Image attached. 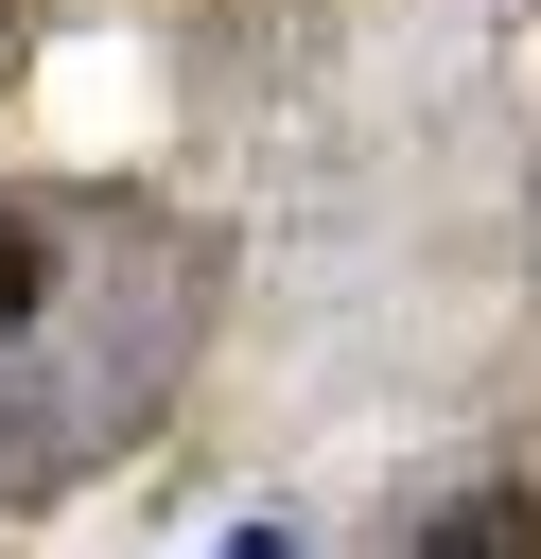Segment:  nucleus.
<instances>
[{
    "label": "nucleus",
    "mask_w": 541,
    "mask_h": 559,
    "mask_svg": "<svg viewBox=\"0 0 541 559\" xmlns=\"http://www.w3.org/2000/svg\"><path fill=\"white\" fill-rule=\"evenodd\" d=\"M35 297H52V227H35V210H0V349L35 332Z\"/></svg>",
    "instance_id": "2"
},
{
    "label": "nucleus",
    "mask_w": 541,
    "mask_h": 559,
    "mask_svg": "<svg viewBox=\"0 0 541 559\" xmlns=\"http://www.w3.org/2000/svg\"><path fill=\"white\" fill-rule=\"evenodd\" d=\"M227 559H297V542H279V524H244V542H227Z\"/></svg>",
    "instance_id": "3"
},
{
    "label": "nucleus",
    "mask_w": 541,
    "mask_h": 559,
    "mask_svg": "<svg viewBox=\"0 0 541 559\" xmlns=\"http://www.w3.org/2000/svg\"><path fill=\"white\" fill-rule=\"evenodd\" d=\"M419 559H541V489H471V507H436Z\"/></svg>",
    "instance_id": "1"
}]
</instances>
